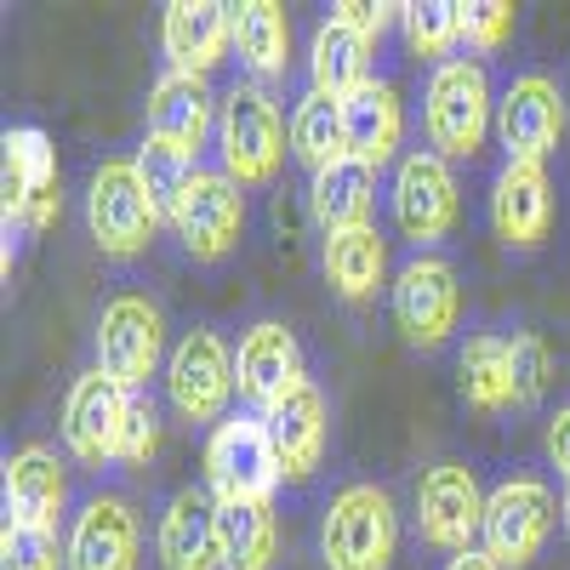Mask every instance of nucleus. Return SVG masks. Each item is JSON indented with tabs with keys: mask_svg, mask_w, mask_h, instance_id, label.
<instances>
[{
	"mask_svg": "<svg viewBox=\"0 0 570 570\" xmlns=\"http://www.w3.org/2000/svg\"><path fill=\"white\" fill-rule=\"evenodd\" d=\"M422 126H428V149L440 160H473L485 149V137L497 126V98L480 58H451L440 69H428Z\"/></svg>",
	"mask_w": 570,
	"mask_h": 570,
	"instance_id": "f257e3e1",
	"label": "nucleus"
},
{
	"mask_svg": "<svg viewBox=\"0 0 570 570\" xmlns=\"http://www.w3.org/2000/svg\"><path fill=\"white\" fill-rule=\"evenodd\" d=\"M400 553V508L383 485H343L320 519L325 570H394Z\"/></svg>",
	"mask_w": 570,
	"mask_h": 570,
	"instance_id": "f03ea898",
	"label": "nucleus"
},
{
	"mask_svg": "<svg viewBox=\"0 0 570 570\" xmlns=\"http://www.w3.org/2000/svg\"><path fill=\"white\" fill-rule=\"evenodd\" d=\"M91 365L126 394L149 389V376L171 360L166 354V314L149 292H115L104 308H98V325H91Z\"/></svg>",
	"mask_w": 570,
	"mask_h": 570,
	"instance_id": "7ed1b4c3",
	"label": "nucleus"
},
{
	"mask_svg": "<svg viewBox=\"0 0 570 570\" xmlns=\"http://www.w3.org/2000/svg\"><path fill=\"white\" fill-rule=\"evenodd\" d=\"M217 155H223V171L240 188H263V183L279 177L285 120H279V104H274L268 86H257V80L228 86L223 115H217Z\"/></svg>",
	"mask_w": 570,
	"mask_h": 570,
	"instance_id": "20e7f679",
	"label": "nucleus"
},
{
	"mask_svg": "<svg viewBox=\"0 0 570 570\" xmlns=\"http://www.w3.org/2000/svg\"><path fill=\"white\" fill-rule=\"evenodd\" d=\"M160 223L166 217L149 200L131 155H115V160H104L98 171H91V183H86V228H91V246H98L109 263L142 257Z\"/></svg>",
	"mask_w": 570,
	"mask_h": 570,
	"instance_id": "39448f33",
	"label": "nucleus"
},
{
	"mask_svg": "<svg viewBox=\"0 0 570 570\" xmlns=\"http://www.w3.org/2000/svg\"><path fill=\"white\" fill-rule=\"evenodd\" d=\"M559 525V497L542 473H508V480L485 497V531L480 548L502 570H525L542 559L548 537Z\"/></svg>",
	"mask_w": 570,
	"mask_h": 570,
	"instance_id": "423d86ee",
	"label": "nucleus"
},
{
	"mask_svg": "<svg viewBox=\"0 0 570 570\" xmlns=\"http://www.w3.org/2000/svg\"><path fill=\"white\" fill-rule=\"evenodd\" d=\"M285 485L274 440L263 428V411H240L212 428L206 440V491L217 502H274V491Z\"/></svg>",
	"mask_w": 570,
	"mask_h": 570,
	"instance_id": "0eeeda50",
	"label": "nucleus"
},
{
	"mask_svg": "<svg viewBox=\"0 0 570 570\" xmlns=\"http://www.w3.org/2000/svg\"><path fill=\"white\" fill-rule=\"evenodd\" d=\"M485 497L480 491V473L468 462H434L422 468L416 480V537L440 553H468L480 548V531H485Z\"/></svg>",
	"mask_w": 570,
	"mask_h": 570,
	"instance_id": "6e6552de",
	"label": "nucleus"
},
{
	"mask_svg": "<svg viewBox=\"0 0 570 570\" xmlns=\"http://www.w3.org/2000/svg\"><path fill=\"white\" fill-rule=\"evenodd\" d=\"M394 325H400V337L422 354L445 348L451 331L462 325V279L440 252H416L394 274Z\"/></svg>",
	"mask_w": 570,
	"mask_h": 570,
	"instance_id": "1a4fd4ad",
	"label": "nucleus"
},
{
	"mask_svg": "<svg viewBox=\"0 0 570 570\" xmlns=\"http://www.w3.org/2000/svg\"><path fill=\"white\" fill-rule=\"evenodd\" d=\"M166 394L183 422H228V405L240 389H234V348L223 343V331H183V343L166 360Z\"/></svg>",
	"mask_w": 570,
	"mask_h": 570,
	"instance_id": "9d476101",
	"label": "nucleus"
},
{
	"mask_svg": "<svg viewBox=\"0 0 570 570\" xmlns=\"http://www.w3.org/2000/svg\"><path fill=\"white\" fill-rule=\"evenodd\" d=\"M58 195V155H52V137L40 126H7L0 137V212H7V279L18 263V240H23V223L40 200Z\"/></svg>",
	"mask_w": 570,
	"mask_h": 570,
	"instance_id": "9b49d317",
	"label": "nucleus"
},
{
	"mask_svg": "<svg viewBox=\"0 0 570 570\" xmlns=\"http://www.w3.org/2000/svg\"><path fill=\"white\" fill-rule=\"evenodd\" d=\"M171 228H177L183 252L195 263H223L246 234V188L228 171H200L195 183H188Z\"/></svg>",
	"mask_w": 570,
	"mask_h": 570,
	"instance_id": "f8f14e48",
	"label": "nucleus"
},
{
	"mask_svg": "<svg viewBox=\"0 0 570 570\" xmlns=\"http://www.w3.org/2000/svg\"><path fill=\"white\" fill-rule=\"evenodd\" d=\"M456 177H451V160H440L434 149H411L394 171V223L400 234L428 252L434 240L456 228Z\"/></svg>",
	"mask_w": 570,
	"mask_h": 570,
	"instance_id": "ddd939ff",
	"label": "nucleus"
},
{
	"mask_svg": "<svg viewBox=\"0 0 570 570\" xmlns=\"http://www.w3.org/2000/svg\"><path fill=\"white\" fill-rule=\"evenodd\" d=\"M497 137L508 160H525V166H542L559 137H564V98L548 75H519L508 80V91L497 98Z\"/></svg>",
	"mask_w": 570,
	"mask_h": 570,
	"instance_id": "4468645a",
	"label": "nucleus"
},
{
	"mask_svg": "<svg viewBox=\"0 0 570 570\" xmlns=\"http://www.w3.org/2000/svg\"><path fill=\"white\" fill-rule=\"evenodd\" d=\"M126 389L98 365L75 376V389L63 400V445L80 468H104L120 456V422H126Z\"/></svg>",
	"mask_w": 570,
	"mask_h": 570,
	"instance_id": "2eb2a0df",
	"label": "nucleus"
},
{
	"mask_svg": "<svg viewBox=\"0 0 570 570\" xmlns=\"http://www.w3.org/2000/svg\"><path fill=\"white\" fill-rule=\"evenodd\" d=\"M69 570H137L142 559V525L126 497H86L69 519L63 542Z\"/></svg>",
	"mask_w": 570,
	"mask_h": 570,
	"instance_id": "dca6fc26",
	"label": "nucleus"
},
{
	"mask_svg": "<svg viewBox=\"0 0 570 570\" xmlns=\"http://www.w3.org/2000/svg\"><path fill=\"white\" fill-rule=\"evenodd\" d=\"M263 428L274 440V456H279V473L292 485L314 480L320 462H325V445H331V416H325V394L320 383L308 376V383H297L285 400H274L263 411Z\"/></svg>",
	"mask_w": 570,
	"mask_h": 570,
	"instance_id": "f3484780",
	"label": "nucleus"
},
{
	"mask_svg": "<svg viewBox=\"0 0 570 570\" xmlns=\"http://www.w3.org/2000/svg\"><path fill=\"white\" fill-rule=\"evenodd\" d=\"M303 376V348H297V331H285L279 320H257L240 348H234V389H240L246 405L268 411L274 400H285Z\"/></svg>",
	"mask_w": 570,
	"mask_h": 570,
	"instance_id": "a211bd4d",
	"label": "nucleus"
},
{
	"mask_svg": "<svg viewBox=\"0 0 570 570\" xmlns=\"http://www.w3.org/2000/svg\"><path fill=\"white\" fill-rule=\"evenodd\" d=\"M0 502H7V525H23V531H46V537H58V519H63V508H69V473H63L58 451H46V445H23L18 456H7Z\"/></svg>",
	"mask_w": 570,
	"mask_h": 570,
	"instance_id": "6ab92c4d",
	"label": "nucleus"
},
{
	"mask_svg": "<svg viewBox=\"0 0 570 570\" xmlns=\"http://www.w3.org/2000/svg\"><path fill=\"white\" fill-rule=\"evenodd\" d=\"M491 228L508 252H537L553 228V183L548 166L508 160L491 183Z\"/></svg>",
	"mask_w": 570,
	"mask_h": 570,
	"instance_id": "aec40b11",
	"label": "nucleus"
},
{
	"mask_svg": "<svg viewBox=\"0 0 570 570\" xmlns=\"http://www.w3.org/2000/svg\"><path fill=\"white\" fill-rule=\"evenodd\" d=\"M160 46L166 69L212 75L234 46V7H223V0H171L160 18Z\"/></svg>",
	"mask_w": 570,
	"mask_h": 570,
	"instance_id": "412c9836",
	"label": "nucleus"
},
{
	"mask_svg": "<svg viewBox=\"0 0 570 570\" xmlns=\"http://www.w3.org/2000/svg\"><path fill=\"white\" fill-rule=\"evenodd\" d=\"M142 115H149V137L177 142V149H188V155H200L206 137L217 131L223 104L212 98V80H206V75H177V69H166V75L149 86V104H142Z\"/></svg>",
	"mask_w": 570,
	"mask_h": 570,
	"instance_id": "4be33fe9",
	"label": "nucleus"
},
{
	"mask_svg": "<svg viewBox=\"0 0 570 570\" xmlns=\"http://www.w3.org/2000/svg\"><path fill=\"white\" fill-rule=\"evenodd\" d=\"M160 570H223V542H217V497L206 485H183L155 531Z\"/></svg>",
	"mask_w": 570,
	"mask_h": 570,
	"instance_id": "5701e85b",
	"label": "nucleus"
},
{
	"mask_svg": "<svg viewBox=\"0 0 570 570\" xmlns=\"http://www.w3.org/2000/svg\"><path fill=\"white\" fill-rule=\"evenodd\" d=\"M320 268H325V285H331L343 303H365V297L383 292V279H389V240L376 234V223L325 234Z\"/></svg>",
	"mask_w": 570,
	"mask_h": 570,
	"instance_id": "b1692460",
	"label": "nucleus"
},
{
	"mask_svg": "<svg viewBox=\"0 0 570 570\" xmlns=\"http://www.w3.org/2000/svg\"><path fill=\"white\" fill-rule=\"evenodd\" d=\"M343 126H348V155L383 171L400 155V137H405V109H400V91L389 80H371L360 86L354 98H343Z\"/></svg>",
	"mask_w": 570,
	"mask_h": 570,
	"instance_id": "393cba45",
	"label": "nucleus"
},
{
	"mask_svg": "<svg viewBox=\"0 0 570 570\" xmlns=\"http://www.w3.org/2000/svg\"><path fill=\"white\" fill-rule=\"evenodd\" d=\"M371 52L376 40H365L360 29H348L343 18H325L314 29V46H308V86L325 91V98H354L360 86H371Z\"/></svg>",
	"mask_w": 570,
	"mask_h": 570,
	"instance_id": "a878e982",
	"label": "nucleus"
},
{
	"mask_svg": "<svg viewBox=\"0 0 570 570\" xmlns=\"http://www.w3.org/2000/svg\"><path fill=\"white\" fill-rule=\"evenodd\" d=\"M308 206H314V223L325 234H343V228H365L371 223V206H376V166L343 155L331 160L325 171H314L308 183Z\"/></svg>",
	"mask_w": 570,
	"mask_h": 570,
	"instance_id": "bb28decb",
	"label": "nucleus"
},
{
	"mask_svg": "<svg viewBox=\"0 0 570 570\" xmlns=\"http://www.w3.org/2000/svg\"><path fill=\"white\" fill-rule=\"evenodd\" d=\"M234 52H240L246 75L257 86L279 80L292 69V18L274 0H240L234 7Z\"/></svg>",
	"mask_w": 570,
	"mask_h": 570,
	"instance_id": "cd10ccee",
	"label": "nucleus"
},
{
	"mask_svg": "<svg viewBox=\"0 0 570 570\" xmlns=\"http://www.w3.org/2000/svg\"><path fill=\"white\" fill-rule=\"evenodd\" d=\"M456 376H462V400L473 411H508L513 400V337H497V331H473L456 354Z\"/></svg>",
	"mask_w": 570,
	"mask_h": 570,
	"instance_id": "c85d7f7f",
	"label": "nucleus"
},
{
	"mask_svg": "<svg viewBox=\"0 0 570 570\" xmlns=\"http://www.w3.org/2000/svg\"><path fill=\"white\" fill-rule=\"evenodd\" d=\"M217 542H223V570H274L279 559L274 502H217Z\"/></svg>",
	"mask_w": 570,
	"mask_h": 570,
	"instance_id": "c756f323",
	"label": "nucleus"
},
{
	"mask_svg": "<svg viewBox=\"0 0 570 570\" xmlns=\"http://www.w3.org/2000/svg\"><path fill=\"white\" fill-rule=\"evenodd\" d=\"M292 155L308 166V171H325L331 160L348 155V126H343V104L325 98V91H303V104L292 115Z\"/></svg>",
	"mask_w": 570,
	"mask_h": 570,
	"instance_id": "7c9ffc66",
	"label": "nucleus"
},
{
	"mask_svg": "<svg viewBox=\"0 0 570 570\" xmlns=\"http://www.w3.org/2000/svg\"><path fill=\"white\" fill-rule=\"evenodd\" d=\"M131 166H137L142 188H149V200L160 206L166 223L177 217V206H183V195H188V183L200 177V160L188 155V149H177V142H160V137H142L137 155H131Z\"/></svg>",
	"mask_w": 570,
	"mask_h": 570,
	"instance_id": "2f4dec72",
	"label": "nucleus"
},
{
	"mask_svg": "<svg viewBox=\"0 0 570 570\" xmlns=\"http://www.w3.org/2000/svg\"><path fill=\"white\" fill-rule=\"evenodd\" d=\"M400 23H405L411 52L440 69L462 46V0H411V7L400 12Z\"/></svg>",
	"mask_w": 570,
	"mask_h": 570,
	"instance_id": "473e14b6",
	"label": "nucleus"
},
{
	"mask_svg": "<svg viewBox=\"0 0 570 570\" xmlns=\"http://www.w3.org/2000/svg\"><path fill=\"white\" fill-rule=\"evenodd\" d=\"M155 445H160V405H155V394L149 389H137L131 400H126V422H120V468H142L155 456Z\"/></svg>",
	"mask_w": 570,
	"mask_h": 570,
	"instance_id": "72a5a7b5",
	"label": "nucleus"
},
{
	"mask_svg": "<svg viewBox=\"0 0 570 570\" xmlns=\"http://www.w3.org/2000/svg\"><path fill=\"white\" fill-rule=\"evenodd\" d=\"M508 35H513V7L508 0H462V46L468 52L491 58V52L508 46Z\"/></svg>",
	"mask_w": 570,
	"mask_h": 570,
	"instance_id": "f704fd0d",
	"label": "nucleus"
},
{
	"mask_svg": "<svg viewBox=\"0 0 570 570\" xmlns=\"http://www.w3.org/2000/svg\"><path fill=\"white\" fill-rule=\"evenodd\" d=\"M553 383V354L537 331H513V400L519 405H537Z\"/></svg>",
	"mask_w": 570,
	"mask_h": 570,
	"instance_id": "c9c22d12",
	"label": "nucleus"
},
{
	"mask_svg": "<svg viewBox=\"0 0 570 570\" xmlns=\"http://www.w3.org/2000/svg\"><path fill=\"white\" fill-rule=\"evenodd\" d=\"M0 570H69V559L58 553V537L7 525L0 531Z\"/></svg>",
	"mask_w": 570,
	"mask_h": 570,
	"instance_id": "e433bc0d",
	"label": "nucleus"
},
{
	"mask_svg": "<svg viewBox=\"0 0 570 570\" xmlns=\"http://www.w3.org/2000/svg\"><path fill=\"white\" fill-rule=\"evenodd\" d=\"M405 7H394V0H337L331 7V18H343L348 29H360L365 40H383V29L400 18Z\"/></svg>",
	"mask_w": 570,
	"mask_h": 570,
	"instance_id": "4c0bfd02",
	"label": "nucleus"
},
{
	"mask_svg": "<svg viewBox=\"0 0 570 570\" xmlns=\"http://www.w3.org/2000/svg\"><path fill=\"white\" fill-rule=\"evenodd\" d=\"M548 462L559 468V480L570 485V405H559L548 416Z\"/></svg>",
	"mask_w": 570,
	"mask_h": 570,
	"instance_id": "58836bf2",
	"label": "nucleus"
},
{
	"mask_svg": "<svg viewBox=\"0 0 570 570\" xmlns=\"http://www.w3.org/2000/svg\"><path fill=\"white\" fill-rule=\"evenodd\" d=\"M445 570H502V564H497V559H491L485 548H468V553H456V559H451Z\"/></svg>",
	"mask_w": 570,
	"mask_h": 570,
	"instance_id": "ea45409f",
	"label": "nucleus"
},
{
	"mask_svg": "<svg viewBox=\"0 0 570 570\" xmlns=\"http://www.w3.org/2000/svg\"><path fill=\"white\" fill-rule=\"evenodd\" d=\"M559 519H564V537H570V485H564V497H559Z\"/></svg>",
	"mask_w": 570,
	"mask_h": 570,
	"instance_id": "a19ab883",
	"label": "nucleus"
}]
</instances>
